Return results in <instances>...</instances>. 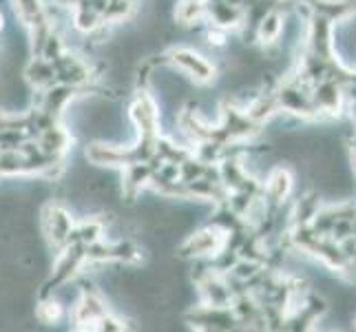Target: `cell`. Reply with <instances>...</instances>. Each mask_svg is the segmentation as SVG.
Returning <instances> with one entry per match:
<instances>
[{
  "label": "cell",
  "mask_w": 356,
  "mask_h": 332,
  "mask_svg": "<svg viewBox=\"0 0 356 332\" xmlns=\"http://www.w3.org/2000/svg\"><path fill=\"white\" fill-rule=\"evenodd\" d=\"M84 257L87 264H140L142 251L133 242H104L97 239L95 244L84 246Z\"/></svg>",
  "instance_id": "obj_1"
},
{
  "label": "cell",
  "mask_w": 356,
  "mask_h": 332,
  "mask_svg": "<svg viewBox=\"0 0 356 332\" xmlns=\"http://www.w3.org/2000/svg\"><path fill=\"white\" fill-rule=\"evenodd\" d=\"M42 232L44 237L49 239V244L54 248H65L67 244H71V232L73 226H76V219L67 211L63 204L58 202H49L42 208Z\"/></svg>",
  "instance_id": "obj_2"
},
{
  "label": "cell",
  "mask_w": 356,
  "mask_h": 332,
  "mask_svg": "<svg viewBox=\"0 0 356 332\" xmlns=\"http://www.w3.org/2000/svg\"><path fill=\"white\" fill-rule=\"evenodd\" d=\"M164 60L170 67H175L181 73H186V76L191 80H195L197 84H208V82L215 80V67L208 63L202 54L193 52V49L175 47V49H170V52L166 54Z\"/></svg>",
  "instance_id": "obj_3"
},
{
  "label": "cell",
  "mask_w": 356,
  "mask_h": 332,
  "mask_svg": "<svg viewBox=\"0 0 356 332\" xmlns=\"http://www.w3.org/2000/svg\"><path fill=\"white\" fill-rule=\"evenodd\" d=\"M129 118L138 129V138L157 140L159 138V111L157 102L149 91H138L129 106Z\"/></svg>",
  "instance_id": "obj_4"
},
{
  "label": "cell",
  "mask_w": 356,
  "mask_h": 332,
  "mask_svg": "<svg viewBox=\"0 0 356 332\" xmlns=\"http://www.w3.org/2000/svg\"><path fill=\"white\" fill-rule=\"evenodd\" d=\"M84 157L93 166H104V168H124L135 162V155L131 146L111 144V142H91L84 149Z\"/></svg>",
  "instance_id": "obj_5"
},
{
  "label": "cell",
  "mask_w": 356,
  "mask_h": 332,
  "mask_svg": "<svg viewBox=\"0 0 356 332\" xmlns=\"http://www.w3.org/2000/svg\"><path fill=\"white\" fill-rule=\"evenodd\" d=\"M54 69H56V80L60 84H69V87H78L84 89L89 82H93V69L84 58L78 54L67 52L54 60Z\"/></svg>",
  "instance_id": "obj_6"
},
{
  "label": "cell",
  "mask_w": 356,
  "mask_h": 332,
  "mask_svg": "<svg viewBox=\"0 0 356 332\" xmlns=\"http://www.w3.org/2000/svg\"><path fill=\"white\" fill-rule=\"evenodd\" d=\"M87 266V257H84V246L78 242L67 244L65 248H60V255L54 264L51 281L56 286H65L69 281L82 273V268Z\"/></svg>",
  "instance_id": "obj_7"
},
{
  "label": "cell",
  "mask_w": 356,
  "mask_h": 332,
  "mask_svg": "<svg viewBox=\"0 0 356 332\" xmlns=\"http://www.w3.org/2000/svg\"><path fill=\"white\" fill-rule=\"evenodd\" d=\"M226 246V230L222 228H204L193 232V235L181 244L184 257H215L224 251Z\"/></svg>",
  "instance_id": "obj_8"
},
{
  "label": "cell",
  "mask_w": 356,
  "mask_h": 332,
  "mask_svg": "<svg viewBox=\"0 0 356 332\" xmlns=\"http://www.w3.org/2000/svg\"><path fill=\"white\" fill-rule=\"evenodd\" d=\"M106 313H111L108 310V303L95 290H82L76 306H73V319H76L80 330H95V324Z\"/></svg>",
  "instance_id": "obj_9"
},
{
  "label": "cell",
  "mask_w": 356,
  "mask_h": 332,
  "mask_svg": "<svg viewBox=\"0 0 356 332\" xmlns=\"http://www.w3.org/2000/svg\"><path fill=\"white\" fill-rule=\"evenodd\" d=\"M38 149L47 155L51 157H58V159H65V155L69 153L71 144H73V138L71 133L60 125V120L51 122V125H47L44 129L38 131Z\"/></svg>",
  "instance_id": "obj_10"
},
{
  "label": "cell",
  "mask_w": 356,
  "mask_h": 332,
  "mask_svg": "<svg viewBox=\"0 0 356 332\" xmlns=\"http://www.w3.org/2000/svg\"><path fill=\"white\" fill-rule=\"evenodd\" d=\"M153 177V164L151 162H133L129 166L122 168V193L127 198H138V195L151 187Z\"/></svg>",
  "instance_id": "obj_11"
},
{
  "label": "cell",
  "mask_w": 356,
  "mask_h": 332,
  "mask_svg": "<svg viewBox=\"0 0 356 332\" xmlns=\"http://www.w3.org/2000/svg\"><path fill=\"white\" fill-rule=\"evenodd\" d=\"M24 80H27L31 87L35 89H49L51 84H56V69H54V63L47 58H40V56H33L31 63L24 67Z\"/></svg>",
  "instance_id": "obj_12"
},
{
  "label": "cell",
  "mask_w": 356,
  "mask_h": 332,
  "mask_svg": "<svg viewBox=\"0 0 356 332\" xmlns=\"http://www.w3.org/2000/svg\"><path fill=\"white\" fill-rule=\"evenodd\" d=\"M71 24L80 33L89 35L102 24V11L95 9L91 3H87V0H80V3L71 9Z\"/></svg>",
  "instance_id": "obj_13"
},
{
  "label": "cell",
  "mask_w": 356,
  "mask_h": 332,
  "mask_svg": "<svg viewBox=\"0 0 356 332\" xmlns=\"http://www.w3.org/2000/svg\"><path fill=\"white\" fill-rule=\"evenodd\" d=\"M14 7H16V16L27 29L38 27V24L49 20L47 7L42 0H14Z\"/></svg>",
  "instance_id": "obj_14"
},
{
  "label": "cell",
  "mask_w": 356,
  "mask_h": 332,
  "mask_svg": "<svg viewBox=\"0 0 356 332\" xmlns=\"http://www.w3.org/2000/svg\"><path fill=\"white\" fill-rule=\"evenodd\" d=\"M104 235V224L102 221H97L93 217L80 221V224L73 226V232H71V242H78L82 246H89V244H95L97 239H102Z\"/></svg>",
  "instance_id": "obj_15"
},
{
  "label": "cell",
  "mask_w": 356,
  "mask_h": 332,
  "mask_svg": "<svg viewBox=\"0 0 356 332\" xmlns=\"http://www.w3.org/2000/svg\"><path fill=\"white\" fill-rule=\"evenodd\" d=\"M138 5H135V0H111L104 9H102V22L104 24H120L129 20Z\"/></svg>",
  "instance_id": "obj_16"
},
{
  "label": "cell",
  "mask_w": 356,
  "mask_h": 332,
  "mask_svg": "<svg viewBox=\"0 0 356 332\" xmlns=\"http://www.w3.org/2000/svg\"><path fill=\"white\" fill-rule=\"evenodd\" d=\"M206 18L204 0H179L175 7V20L179 24H195Z\"/></svg>",
  "instance_id": "obj_17"
},
{
  "label": "cell",
  "mask_w": 356,
  "mask_h": 332,
  "mask_svg": "<svg viewBox=\"0 0 356 332\" xmlns=\"http://www.w3.org/2000/svg\"><path fill=\"white\" fill-rule=\"evenodd\" d=\"M290 187H292V180L288 175V171L284 168H277L273 171V175L268 177V184H266V191L268 195L273 198L275 202H281L290 193Z\"/></svg>",
  "instance_id": "obj_18"
},
{
  "label": "cell",
  "mask_w": 356,
  "mask_h": 332,
  "mask_svg": "<svg viewBox=\"0 0 356 332\" xmlns=\"http://www.w3.org/2000/svg\"><path fill=\"white\" fill-rule=\"evenodd\" d=\"M63 315H65L63 303H60L58 299H54V297H44L38 303V308H35V317H38V322L47 324V326L58 324L60 319H63Z\"/></svg>",
  "instance_id": "obj_19"
},
{
  "label": "cell",
  "mask_w": 356,
  "mask_h": 332,
  "mask_svg": "<svg viewBox=\"0 0 356 332\" xmlns=\"http://www.w3.org/2000/svg\"><path fill=\"white\" fill-rule=\"evenodd\" d=\"M279 31H281V16L279 14H268L259 24V40L264 45L275 42L279 38Z\"/></svg>",
  "instance_id": "obj_20"
},
{
  "label": "cell",
  "mask_w": 356,
  "mask_h": 332,
  "mask_svg": "<svg viewBox=\"0 0 356 332\" xmlns=\"http://www.w3.org/2000/svg\"><path fill=\"white\" fill-rule=\"evenodd\" d=\"M208 42L211 45H224L226 42V33L222 27H213L211 31H208Z\"/></svg>",
  "instance_id": "obj_21"
},
{
  "label": "cell",
  "mask_w": 356,
  "mask_h": 332,
  "mask_svg": "<svg viewBox=\"0 0 356 332\" xmlns=\"http://www.w3.org/2000/svg\"><path fill=\"white\" fill-rule=\"evenodd\" d=\"M54 3L58 5V7H65V9H73L76 7L80 0H54Z\"/></svg>",
  "instance_id": "obj_22"
},
{
  "label": "cell",
  "mask_w": 356,
  "mask_h": 332,
  "mask_svg": "<svg viewBox=\"0 0 356 332\" xmlns=\"http://www.w3.org/2000/svg\"><path fill=\"white\" fill-rule=\"evenodd\" d=\"M5 29V16H3V11H0V31Z\"/></svg>",
  "instance_id": "obj_23"
}]
</instances>
